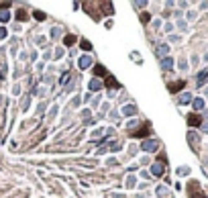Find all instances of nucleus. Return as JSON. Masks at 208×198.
Masks as SVG:
<instances>
[{"mask_svg":"<svg viewBox=\"0 0 208 198\" xmlns=\"http://www.w3.org/2000/svg\"><path fill=\"white\" fill-rule=\"evenodd\" d=\"M192 106H194V110H204V100L202 98H194Z\"/></svg>","mask_w":208,"mask_h":198,"instance_id":"423d86ee","label":"nucleus"},{"mask_svg":"<svg viewBox=\"0 0 208 198\" xmlns=\"http://www.w3.org/2000/svg\"><path fill=\"white\" fill-rule=\"evenodd\" d=\"M94 74H102V76H104V74H106V69L102 68V65H96V68H94Z\"/></svg>","mask_w":208,"mask_h":198,"instance_id":"a211bd4d","label":"nucleus"},{"mask_svg":"<svg viewBox=\"0 0 208 198\" xmlns=\"http://www.w3.org/2000/svg\"><path fill=\"white\" fill-rule=\"evenodd\" d=\"M188 139H190V143H192V145H196V143H198V139H200V137H198L196 133H190V135H188Z\"/></svg>","mask_w":208,"mask_h":198,"instance_id":"ddd939ff","label":"nucleus"},{"mask_svg":"<svg viewBox=\"0 0 208 198\" xmlns=\"http://www.w3.org/2000/svg\"><path fill=\"white\" fill-rule=\"evenodd\" d=\"M77 65H80V68H90V65H92V57H90V55H82V57H80V61H77Z\"/></svg>","mask_w":208,"mask_h":198,"instance_id":"f03ea898","label":"nucleus"},{"mask_svg":"<svg viewBox=\"0 0 208 198\" xmlns=\"http://www.w3.org/2000/svg\"><path fill=\"white\" fill-rule=\"evenodd\" d=\"M167 51H170V47H167V45H159V49H157V53H159V55H165Z\"/></svg>","mask_w":208,"mask_h":198,"instance_id":"2eb2a0df","label":"nucleus"},{"mask_svg":"<svg viewBox=\"0 0 208 198\" xmlns=\"http://www.w3.org/2000/svg\"><path fill=\"white\" fill-rule=\"evenodd\" d=\"M19 19H20V20L27 19V12H24V10H20V12H19Z\"/></svg>","mask_w":208,"mask_h":198,"instance_id":"4be33fe9","label":"nucleus"},{"mask_svg":"<svg viewBox=\"0 0 208 198\" xmlns=\"http://www.w3.org/2000/svg\"><path fill=\"white\" fill-rule=\"evenodd\" d=\"M188 172H190L188 168H179V169H178V174H179V176H186V174H188Z\"/></svg>","mask_w":208,"mask_h":198,"instance_id":"aec40b11","label":"nucleus"},{"mask_svg":"<svg viewBox=\"0 0 208 198\" xmlns=\"http://www.w3.org/2000/svg\"><path fill=\"white\" fill-rule=\"evenodd\" d=\"M190 100H192V94H190V92H184V94L179 96V102H182V104H186V102H190Z\"/></svg>","mask_w":208,"mask_h":198,"instance_id":"9d476101","label":"nucleus"},{"mask_svg":"<svg viewBox=\"0 0 208 198\" xmlns=\"http://www.w3.org/2000/svg\"><path fill=\"white\" fill-rule=\"evenodd\" d=\"M204 131H206V133H208V123H204Z\"/></svg>","mask_w":208,"mask_h":198,"instance_id":"393cba45","label":"nucleus"},{"mask_svg":"<svg viewBox=\"0 0 208 198\" xmlns=\"http://www.w3.org/2000/svg\"><path fill=\"white\" fill-rule=\"evenodd\" d=\"M179 88H184V82H175V84H170V90H171V92H175V90H179Z\"/></svg>","mask_w":208,"mask_h":198,"instance_id":"9b49d317","label":"nucleus"},{"mask_svg":"<svg viewBox=\"0 0 208 198\" xmlns=\"http://www.w3.org/2000/svg\"><path fill=\"white\" fill-rule=\"evenodd\" d=\"M10 6V2H0V8H8Z\"/></svg>","mask_w":208,"mask_h":198,"instance_id":"5701e85b","label":"nucleus"},{"mask_svg":"<svg viewBox=\"0 0 208 198\" xmlns=\"http://www.w3.org/2000/svg\"><path fill=\"white\" fill-rule=\"evenodd\" d=\"M80 45H82V47H84L86 51H90V49H92V45H90V41H86V39H82V41H80Z\"/></svg>","mask_w":208,"mask_h":198,"instance_id":"4468645a","label":"nucleus"},{"mask_svg":"<svg viewBox=\"0 0 208 198\" xmlns=\"http://www.w3.org/2000/svg\"><path fill=\"white\" fill-rule=\"evenodd\" d=\"M157 147H159V143H157V141H153V139H149V141H143V143H141V149H143V151H157Z\"/></svg>","mask_w":208,"mask_h":198,"instance_id":"f257e3e1","label":"nucleus"},{"mask_svg":"<svg viewBox=\"0 0 208 198\" xmlns=\"http://www.w3.org/2000/svg\"><path fill=\"white\" fill-rule=\"evenodd\" d=\"M76 43V37H73V35H68V37H65V45H73Z\"/></svg>","mask_w":208,"mask_h":198,"instance_id":"f3484780","label":"nucleus"},{"mask_svg":"<svg viewBox=\"0 0 208 198\" xmlns=\"http://www.w3.org/2000/svg\"><path fill=\"white\" fill-rule=\"evenodd\" d=\"M178 27H179V29H182V31H186V29H188V27H186V23H184V20H179V23H178Z\"/></svg>","mask_w":208,"mask_h":198,"instance_id":"412c9836","label":"nucleus"},{"mask_svg":"<svg viewBox=\"0 0 208 198\" xmlns=\"http://www.w3.org/2000/svg\"><path fill=\"white\" fill-rule=\"evenodd\" d=\"M161 68L163 69H171L174 68V59H171V57H163V59H161Z\"/></svg>","mask_w":208,"mask_h":198,"instance_id":"39448f33","label":"nucleus"},{"mask_svg":"<svg viewBox=\"0 0 208 198\" xmlns=\"http://www.w3.org/2000/svg\"><path fill=\"white\" fill-rule=\"evenodd\" d=\"M204 82H208V69L200 72V76H198V86H202Z\"/></svg>","mask_w":208,"mask_h":198,"instance_id":"6e6552de","label":"nucleus"},{"mask_svg":"<svg viewBox=\"0 0 208 198\" xmlns=\"http://www.w3.org/2000/svg\"><path fill=\"white\" fill-rule=\"evenodd\" d=\"M35 19H37V20H43L45 15H43V12H39V10H35Z\"/></svg>","mask_w":208,"mask_h":198,"instance_id":"6ab92c4d","label":"nucleus"},{"mask_svg":"<svg viewBox=\"0 0 208 198\" xmlns=\"http://www.w3.org/2000/svg\"><path fill=\"white\" fill-rule=\"evenodd\" d=\"M163 172H165V169H163V165H161V164H155L153 168H151V174H153V176H157V178H159V176H163Z\"/></svg>","mask_w":208,"mask_h":198,"instance_id":"7ed1b4c3","label":"nucleus"},{"mask_svg":"<svg viewBox=\"0 0 208 198\" xmlns=\"http://www.w3.org/2000/svg\"><path fill=\"white\" fill-rule=\"evenodd\" d=\"M188 123L192 125V127H198V125H202V119H200V117H196V114H190V117H188Z\"/></svg>","mask_w":208,"mask_h":198,"instance_id":"20e7f679","label":"nucleus"},{"mask_svg":"<svg viewBox=\"0 0 208 198\" xmlns=\"http://www.w3.org/2000/svg\"><path fill=\"white\" fill-rule=\"evenodd\" d=\"M8 19H10V12H8V10H2V12H0V20H2V23H6Z\"/></svg>","mask_w":208,"mask_h":198,"instance_id":"f8f14e48","label":"nucleus"},{"mask_svg":"<svg viewBox=\"0 0 208 198\" xmlns=\"http://www.w3.org/2000/svg\"><path fill=\"white\" fill-rule=\"evenodd\" d=\"M122 112H125V114H135L137 112V106H135V104H126L125 108H122Z\"/></svg>","mask_w":208,"mask_h":198,"instance_id":"1a4fd4ad","label":"nucleus"},{"mask_svg":"<svg viewBox=\"0 0 208 198\" xmlns=\"http://www.w3.org/2000/svg\"><path fill=\"white\" fill-rule=\"evenodd\" d=\"M167 194V188L165 186H157V196H165Z\"/></svg>","mask_w":208,"mask_h":198,"instance_id":"dca6fc26","label":"nucleus"},{"mask_svg":"<svg viewBox=\"0 0 208 198\" xmlns=\"http://www.w3.org/2000/svg\"><path fill=\"white\" fill-rule=\"evenodd\" d=\"M100 88H102V82H100V80H96V78H94L92 82H90V90H92V92H98Z\"/></svg>","mask_w":208,"mask_h":198,"instance_id":"0eeeda50","label":"nucleus"},{"mask_svg":"<svg viewBox=\"0 0 208 198\" xmlns=\"http://www.w3.org/2000/svg\"><path fill=\"white\" fill-rule=\"evenodd\" d=\"M4 35H6V31L2 29V27H0V39H4Z\"/></svg>","mask_w":208,"mask_h":198,"instance_id":"b1692460","label":"nucleus"}]
</instances>
